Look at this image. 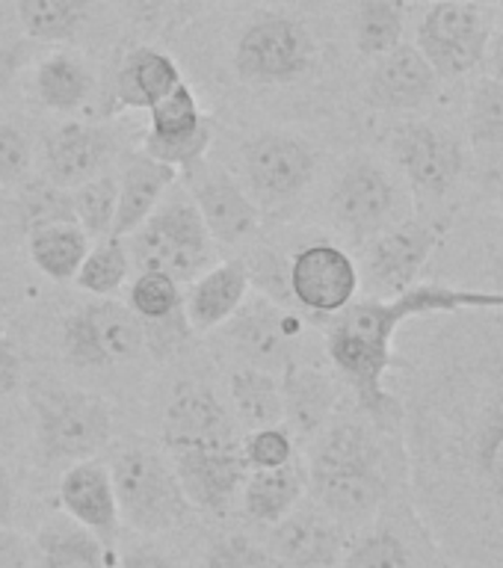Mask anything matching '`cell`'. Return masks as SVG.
<instances>
[{"label": "cell", "mask_w": 503, "mask_h": 568, "mask_svg": "<svg viewBox=\"0 0 503 568\" xmlns=\"http://www.w3.org/2000/svg\"><path fill=\"white\" fill-rule=\"evenodd\" d=\"M142 320L110 296H95V302L74 311L62 326L66 358L78 367L131 362L142 353Z\"/></svg>", "instance_id": "obj_9"}, {"label": "cell", "mask_w": 503, "mask_h": 568, "mask_svg": "<svg viewBox=\"0 0 503 568\" xmlns=\"http://www.w3.org/2000/svg\"><path fill=\"white\" fill-rule=\"evenodd\" d=\"M249 264L243 261H225V264L208 266L202 275H195L184 296V314L190 328L211 332L225 326L247 302L249 293Z\"/></svg>", "instance_id": "obj_22"}, {"label": "cell", "mask_w": 503, "mask_h": 568, "mask_svg": "<svg viewBox=\"0 0 503 568\" xmlns=\"http://www.w3.org/2000/svg\"><path fill=\"white\" fill-rule=\"evenodd\" d=\"M442 240V229L430 222H403L398 229L380 231L368 246V278L382 293V300L398 296L418 282V273Z\"/></svg>", "instance_id": "obj_15"}, {"label": "cell", "mask_w": 503, "mask_h": 568, "mask_svg": "<svg viewBox=\"0 0 503 568\" xmlns=\"http://www.w3.org/2000/svg\"><path fill=\"white\" fill-rule=\"evenodd\" d=\"M115 202H119V178L104 172L71 190V213L87 237L107 240L113 234Z\"/></svg>", "instance_id": "obj_34"}, {"label": "cell", "mask_w": 503, "mask_h": 568, "mask_svg": "<svg viewBox=\"0 0 503 568\" xmlns=\"http://www.w3.org/2000/svg\"><path fill=\"white\" fill-rule=\"evenodd\" d=\"M39 444L48 459H92L113 435V417L101 397L89 390H33Z\"/></svg>", "instance_id": "obj_6"}, {"label": "cell", "mask_w": 503, "mask_h": 568, "mask_svg": "<svg viewBox=\"0 0 503 568\" xmlns=\"http://www.w3.org/2000/svg\"><path fill=\"white\" fill-rule=\"evenodd\" d=\"M302 491H305V470L291 459L279 468L255 470L243 488V506L249 518L261 524H279L296 506Z\"/></svg>", "instance_id": "obj_27"}, {"label": "cell", "mask_w": 503, "mask_h": 568, "mask_svg": "<svg viewBox=\"0 0 503 568\" xmlns=\"http://www.w3.org/2000/svg\"><path fill=\"white\" fill-rule=\"evenodd\" d=\"M486 60L489 69H492V78L503 80V18L495 24V30H492V39H489L486 48Z\"/></svg>", "instance_id": "obj_48"}, {"label": "cell", "mask_w": 503, "mask_h": 568, "mask_svg": "<svg viewBox=\"0 0 503 568\" xmlns=\"http://www.w3.org/2000/svg\"><path fill=\"white\" fill-rule=\"evenodd\" d=\"M240 447H243V459H247L249 470L279 468V465H288L293 459V442L282 426L252 429Z\"/></svg>", "instance_id": "obj_39"}, {"label": "cell", "mask_w": 503, "mask_h": 568, "mask_svg": "<svg viewBox=\"0 0 503 568\" xmlns=\"http://www.w3.org/2000/svg\"><path fill=\"white\" fill-rule=\"evenodd\" d=\"M190 175V202L202 213L204 225L211 231L213 243H238L255 234L261 225V211L247 195V190L234 181L231 172L199 160L187 169Z\"/></svg>", "instance_id": "obj_13"}, {"label": "cell", "mask_w": 503, "mask_h": 568, "mask_svg": "<svg viewBox=\"0 0 503 568\" xmlns=\"http://www.w3.org/2000/svg\"><path fill=\"white\" fill-rule=\"evenodd\" d=\"M229 412L213 397L211 388L199 382H181L169 397L167 417H163V444L169 453L193 450V447H217L234 444Z\"/></svg>", "instance_id": "obj_18"}, {"label": "cell", "mask_w": 503, "mask_h": 568, "mask_svg": "<svg viewBox=\"0 0 503 568\" xmlns=\"http://www.w3.org/2000/svg\"><path fill=\"white\" fill-rule=\"evenodd\" d=\"M12 506H16V491H12V479L7 468L0 465V527L12 518Z\"/></svg>", "instance_id": "obj_49"}, {"label": "cell", "mask_w": 503, "mask_h": 568, "mask_svg": "<svg viewBox=\"0 0 503 568\" xmlns=\"http://www.w3.org/2000/svg\"><path fill=\"white\" fill-rule=\"evenodd\" d=\"M211 140V122L195 101L193 89L181 80L167 98H160L149 110V133H145L142 151L167 166H175L178 172L181 169L187 172L199 160L208 158Z\"/></svg>", "instance_id": "obj_10"}, {"label": "cell", "mask_w": 503, "mask_h": 568, "mask_svg": "<svg viewBox=\"0 0 503 568\" xmlns=\"http://www.w3.org/2000/svg\"><path fill=\"white\" fill-rule=\"evenodd\" d=\"M27 229H42L51 222H74L71 213V195H62L60 186H44L27 202Z\"/></svg>", "instance_id": "obj_43"}, {"label": "cell", "mask_w": 503, "mask_h": 568, "mask_svg": "<svg viewBox=\"0 0 503 568\" xmlns=\"http://www.w3.org/2000/svg\"><path fill=\"white\" fill-rule=\"evenodd\" d=\"M442 317L406 408L415 495L453 568H503V311Z\"/></svg>", "instance_id": "obj_1"}, {"label": "cell", "mask_w": 503, "mask_h": 568, "mask_svg": "<svg viewBox=\"0 0 503 568\" xmlns=\"http://www.w3.org/2000/svg\"><path fill=\"white\" fill-rule=\"evenodd\" d=\"M36 554L42 568H115L113 548H107L95 532L71 521L69 515L42 524Z\"/></svg>", "instance_id": "obj_26"}, {"label": "cell", "mask_w": 503, "mask_h": 568, "mask_svg": "<svg viewBox=\"0 0 503 568\" xmlns=\"http://www.w3.org/2000/svg\"><path fill=\"white\" fill-rule=\"evenodd\" d=\"M172 470L190 506L220 513L238 497L249 465L243 459V447L234 442L172 453Z\"/></svg>", "instance_id": "obj_14"}, {"label": "cell", "mask_w": 503, "mask_h": 568, "mask_svg": "<svg viewBox=\"0 0 503 568\" xmlns=\"http://www.w3.org/2000/svg\"><path fill=\"white\" fill-rule=\"evenodd\" d=\"M115 568H172V562L154 550H131V554H124Z\"/></svg>", "instance_id": "obj_47"}, {"label": "cell", "mask_w": 503, "mask_h": 568, "mask_svg": "<svg viewBox=\"0 0 503 568\" xmlns=\"http://www.w3.org/2000/svg\"><path fill=\"white\" fill-rule=\"evenodd\" d=\"M92 87H95L92 71L78 53H48L36 71V95L48 110H57V113H71L87 104Z\"/></svg>", "instance_id": "obj_29"}, {"label": "cell", "mask_w": 503, "mask_h": 568, "mask_svg": "<svg viewBox=\"0 0 503 568\" xmlns=\"http://www.w3.org/2000/svg\"><path fill=\"white\" fill-rule=\"evenodd\" d=\"M60 504L71 521L95 532L107 548H113L119 532V504L110 468L98 459L74 462L60 479Z\"/></svg>", "instance_id": "obj_20"}, {"label": "cell", "mask_w": 503, "mask_h": 568, "mask_svg": "<svg viewBox=\"0 0 503 568\" xmlns=\"http://www.w3.org/2000/svg\"><path fill=\"white\" fill-rule=\"evenodd\" d=\"M442 568H453V566H442Z\"/></svg>", "instance_id": "obj_53"}, {"label": "cell", "mask_w": 503, "mask_h": 568, "mask_svg": "<svg viewBox=\"0 0 503 568\" xmlns=\"http://www.w3.org/2000/svg\"><path fill=\"white\" fill-rule=\"evenodd\" d=\"M128 257L140 273L151 270L175 282H193L211 266L213 237L193 202H169L128 234Z\"/></svg>", "instance_id": "obj_4"}, {"label": "cell", "mask_w": 503, "mask_h": 568, "mask_svg": "<svg viewBox=\"0 0 503 568\" xmlns=\"http://www.w3.org/2000/svg\"><path fill=\"white\" fill-rule=\"evenodd\" d=\"M495 282L501 284V293H503V246H501V255L495 261Z\"/></svg>", "instance_id": "obj_50"}, {"label": "cell", "mask_w": 503, "mask_h": 568, "mask_svg": "<svg viewBox=\"0 0 503 568\" xmlns=\"http://www.w3.org/2000/svg\"><path fill=\"white\" fill-rule=\"evenodd\" d=\"M21 382V355L9 337H0V397H7Z\"/></svg>", "instance_id": "obj_45"}, {"label": "cell", "mask_w": 503, "mask_h": 568, "mask_svg": "<svg viewBox=\"0 0 503 568\" xmlns=\"http://www.w3.org/2000/svg\"><path fill=\"white\" fill-rule=\"evenodd\" d=\"M243 163H247L249 184L264 199L282 202L305 190V184L314 178L318 158L296 136L261 133L243 145Z\"/></svg>", "instance_id": "obj_17"}, {"label": "cell", "mask_w": 503, "mask_h": 568, "mask_svg": "<svg viewBox=\"0 0 503 568\" xmlns=\"http://www.w3.org/2000/svg\"><path fill=\"white\" fill-rule=\"evenodd\" d=\"M92 0H18V21L33 42H69L83 30Z\"/></svg>", "instance_id": "obj_30"}, {"label": "cell", "mask_w": 503, "mask_h": 568, "mask_svg": "<svg viewBox=\"0 0 503 568\" xmlns=\"http://www.w3.org/2000/svg\"><path fill=\"white\" fill-rule=\"evenodd\" d=\"M30 60V44L21 42L0 44V98L7 95V89L12 87V80L18 78V71L24 69Z\"/></svg>", "instance_id": "obj_44"}, {"label": "cell", "mask_w": 503, "mask_h": 568, "mask_svg": "<svg viewBox=\"0 0 503 568\" xmlns=\"http://www.w3.org/2000/svg\"><path fill=\"white\" fill-rule=\"evenodd\" d=\"M128 308L142 320V323H158L184 308V293L175 278L163 273L142 270L133 284L128 287Z\"/></svg>", "instance_id": "obj_37"}, {"label": "cell", "mask_w": 503, "mask_h": 568, "mask_svg": "<svg viewBox=\"0 0 503 568\" xmlns=\"http://www.w3.org/2000/svg\"><path fill=\"white\" fill-rule=\"evenodd\" d=\"M439 89V74L426 62L415 44L391 48L376 57V65L368 80V101L382 110H418L424 106Z\"/></svg>", "instance_id": "obj_21"}, {"label": "cell", "mask_w": 503, "mask_h": 568, "mask_svg": "<svg viewBox=\"0 0 503 568\" xmlns=\"http://www.w3.org/2000/svg\"><path fill=\"white\" fill-rule=\"evenodd\" d=\"M288 287L302 308L335 317L355 300L359 266L344 248L332 243H311L291 257Z\"/></svg>", "instance_id": "obj_12"}, {"label": "cell", "mask_w": 503, "mask_h": 568, "mask_svg": "<svg viewBox=\"0 0 503 568\" xmlns=\"http://www.w3.org/2000/svg\"><path fill=\"white\" fill-rule=\"evenodd\" d=\"M465 3H489V0H465Z\"/></svg>", "instance_id": "obj_52"}, {"label": "cell", "mask_w": 503, "mask_h": 568, "mask_svg": "<svg viewBox=\"0 0 503 568\" xmlns=\"http://www.w3.org/2000/svg\"><path fill=\"white\" fill-rule=\"evenodd\" d=\"M469 140L483 160H503V80L483 78L471 92Z\"/></svg>", "instance_id": "obj_32"}, {"label": "cell", "mask_w": 503, "mask_h": 568, "mask_svg": "<svg viewBox=\"0 0 503 568\" xmlns=\"http://www.w3.org/2000/svg\"><path fill=\"white\" fill-rule=\"evenodd\" d=\"M273 548L284 566L332 568L341 557V530L329 515L300 509L275 524Z\"/></svg>", "instance_id": "obj_24"}, {"label": "cell", "mask_w": 503, "mask_h": 568, "mask_svg": "<svg viewBox=\"0 0 503 568\" xmlns=\"http://www.w3.org/2000/svg\"><path fill=\"white\" fill-rule=\"evenodd\" d=\"M119 518L140 532L172 530L190 513L175 470L151 447H124L110 462Z\"/></svg>", "instance_id": "obj_5"}, {"label": "cell", "mask_w": 503, "mask_h": 568, "mask_svg": "<svg viewBox=\"0 0 503 568\" xmlns=\"http://www.w3.org/2000/svg\"><path fill=\"white\" fill-rule=\"evenodd\" d=\"M30 169V145L16 124L0 122V184H16Z\"/></svg>", "instance_id": "obj_42"}, {"label": "cell", "mask_w": 503, "mask_h": 568, "mask_svg": "<svg viewBox=\"0 0 503 568\" xmlns=\"http://www.w3.org/2000/svg\"><path fill=\"white\" fill-rule=\"evenodd\" d=\"M495 16L483 3L435 0L418 27V51L424 53L439 78H462L486 62Z\"/></svg>", "instance_id": "obj_7"}, {"label": "cell", "mask_w": 503, "mask_h": 568, "mask_svg": "<svg viewBox=\"0 0 503 568\" xmlns=\"http://www.w3.org/2000/svg\"><path fill=\"white\" fill-rule=\"evenodd\" d=\"M398 186L389 172L371 160H359L344 169L332 193V211L355 240L376 237L394 216Z\"/></svg>", "instance_id": "obj_16"}, {"label": "cell", "mask_w": 503, "mask_h": 568, "mask_svg": "<svg viewBox=\"0 0 503 568\" xmlns=\"http://www.w3.org/2000/svg\"><path fill=\"white\" fill-rule=\"evenodd\" d=\"M113 154V133L101 124L66 122L44 140V175L60 190H74L101 175Z\"/></svg>", "instance_id": "obj_19"}, {"label": "cell", "mask_w": 503, "mask_h": 568, "mask_svg": "<svg viewBox=\"0 0 503 568\" xmlns=\"http://www.w3.org/2000/svg\"><path fill=\"white\" fill-rule=\"evenodd\" d=\"M314 65V39L291 16L270 12L243 30L234 48V71L249 83H293Z\"/></svg>", "instance_id": "obj_8"}, {"label": "cell", "mask_w": 503, "mask_h": 568, "mask_svg": "<svg viewBox=\"0 0 503 568\" xmlns=\"http://www.w3.org/2000/svg\"><path fill=\"white\" fill-rule=\"evenodd\" d=\"M181 71L169 53L158 48H133L115 74V106L119 110H151L181 83Z\"/></svg>", "instance_id": "obj_25"}, {"label": "cell", "mask_w": 503, "mask_h": 568, "mask_svg": "<svg viewBox=\"0 0 503 568\" xmlns=\"http://www.w3.org/2000/svg\"><path fill=\"white\" fill-rule=\"evenodd\" d=\"M400 3H435V0H400Z\"/></svg>", "instance_id": "obj_51"}, {"label": "cell", "mask_w": 503, "mask_h": 568, "mask_svg": "<svg viewBox=\"0 0 503 568\" xmlns=\"http://www.w3.org/2000/svg\"><path fill=\"white\" fill-rule=\"evenodd\" d=\"M231 399L249 429L279 426L284 420L282 385L264 371H238L231 376Z\"/></svg>", "instance_id": "obj_31"}, {"label": "cell", "mask_w": 503, "mask_h": 568, "mask_svg": "<svg viewBox=\"0 0 503 568\" xmlns=\"http://www.w3.org/2000/svg\"><path fill=\"white\" fill-rule=\"evenodd\" d=\"M128 264H131V257H128L124 240L107 237L95 248H89L78 275H74V284L92 296H110L128 278Z\"/></svg>", "instance_id": "obj_36"}, {"label": "cell", "mask_w": 503, "mask_h": 568, "mask_svg": "<svg viewBox=\"0 0 503 568\" xmlns=\"http://www.w3.org/2000/svg\"><path fill=\"white\" fill-rule=\"evenodd\" d=\"M391 151L418 193L442 199L465 169L462 142L451 131L430 122L400 124L391 136Z\"/></svg>", "instance_id": "obj_11"}, {"label": "cell", "mask_w": 503, "mask_h": 568, "mask_svg": "<svg viewBox=\"0 0 503 568\" xmlns=\"http://www.w3.org/2000/svg\"><path fill=\"white\" fill-rule=\"evenodd\" d=\"M403 42V3L400 0H359L355 44L364 57H382Z\"/></svg>", "instance_id": "obj_35"}, {"label": "cell", "mask_w": 503, "mask_h": 568, "mask_svg": "<svg viewBox=\"0 0 503 568\" xmlns=\"http://www.w3.org/2000/svg\"><path fill=\"white\" fill-rule=\"evenodd\" d=\"M178 169L149 158L145 151H133L124 158L122 178H119V202H115L113 234L110 237H128L142 222L149 220L160 204L163 193L175 184Z\"/></svg>", "instance_id": "obj_23"}, {"label": "cell", "mask_w": 503, "mask_h": 568, "mask_svg": "<svg viewBox=\"0 0 503 568\" xmlns=\"http://www.w3.org/2000/svg\"><path fill=\"white\" fill-rule=\"evenodd\" d=\"M311 488L329 518L362 524L376 515L389 486L364 429L355 424L329 426L311 459Z\"/></svg>", "instance_id": "obj_3"}, {"label": "cell", "mask_w": 503, "mask_h": 568, "mask_svg": "<svg viewBox=\"0 0 503 568\" xmlns=\"http://www.w3.org/2000/svg\"><path fill=\"white\" fill-rule=\"evenodd\" d=\"M460 311H503L501 291H460L447 284H412L389 300L350 302L338 311L329 326L326 353L335 367L344 373L359 394L364 412H371L380 424L398 415V399L385 388L391 364H394V337L409 320L435 317V314H460Z\"/></svg>", "instance_id": "obj_2"}, {"label": "cell", "mask_w": 503, "mask_h": 568, "mask_svg": "<svg viewBox=\"0 0 503 568\" xmlns=\"http://www.w3.org/2000/svg\"><path fill=\"white\" fill-rule=\"evenodd\" d=\"M234 335H238L240 346L252 353L255 358H273L284 344V323L279 320L275 311H270V305H264L261 311H252V314H243L240 323L234 326Z\"/></svg>", "instance_id": "obj_38"}, {"label": "cell", "mask_w": 503, "mask_h": 568, "mask_svg": "<svg viewBox=\"0 0 503 568\" xmlns=\"http://www.w3.org/2000/svg\"><path fill=\"white\" fill-rule=\"evenodd\" d=\"M33 264L53 282H74L89 252V237L78 222H51L27 234Z\"/></svg>", "instance_id": "obj_28"}, {"label": "cell", "mask_w": 503, "mask_h": 568, "mask_svg": "<svg viewBox=\"0 0 503 568\" xmlns=\"http://www.w3.org/2000/svg\"><path fill=\"white\" fill-rule=\"evenodd\" d=\"M131 3V12L133 18L140 21V24H149L154 27L160 18L167 16V9L172 0H128Z\"/></svg>", "instance_id": "obj_46"}, {"label": "cell", "mask_w": 503, "mask_h": 568, "mask_svg": "<svg viewBox=\"0 0 503 568\" xmlns=\"http://www.w3.org/2000/svg\"><path fill=\"white\" fill-rule=\"evenodd\" d=\"M344 568H409L406 545L394 532H373L346 554Z\"/></svg>", "instance_id": "obj_40"}, {"label": "cell", "mask_w": 503, "mask_h": 568, "mask_svg": "<svg viewBox=\"0 0 503 568\" xmlns=\"http://www.w3.org/2000/svg\"><path fill=\"white\" fill-rule=\"evenodd\" d=\"M208 568H279V562L243 536H225L208 550Z\"/></svg>", "instance_id": "obj_41"}, {"label": "cell", "mask_w": 503, "mask_h": 568, "mask_svg": "<svg viewBox=\"0 0 503 568\" xmlns=\"http://www.w3.org/2000/svg\"><path fill=\"white\" fill-rule=\"evenodd\" d=\"M284 397V417H291L296 429L305 435L318 433L326 424L329 408L335 403L332 385L326 376L309 371H291L282 388Z\"/></svg>", "instance_id": "obj_33"}]
</instances>
